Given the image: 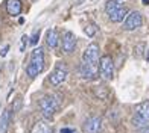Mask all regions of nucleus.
Segmentation results:
<instances>
[{
  "mask_svg": "<svg viewBox=\"0 0 149 133\" xmlns=\"http://www.w3.org/2000/svg\"><path fill=\"white\" fill-rule=\"evenodd\" d=\"M8 51H9V45H5V47L0 50V56H2V58L6 56V53H8Z\"/></svg>",
  "mask_w": 149,
  "mask_h": 133,
  "instance_id": "nucleus-19",
  "label": "nucleus"
},
{
  "mask_svg": "<svg viewBox=\"0 0 149 133\" xmlns=\"http://www.w3.org/2000/svg\"><path fill=\"white\" fill-rule=\"evenodd\" d=\"M135 115H139L141 119H145V121L149 124V100L141 101L137 108H135Z\"/></svg>",
  "mask_w": 149,
  "mask_h": 133,
  "instance_id": "nucleus-11",
  "label": "nucleus"
},
{
  "mask_svg": "<svg viewBox=\"0 0 149 133\" xmlns=\"http://www.w3.org/2000/svg\"><path fill=\"white\" fill-rule=\"evenodd\" d=\"M143 24V17L139 11H131L130 14H126V18L123 21V29L125 30H135Z\"/></svg>",
  "mask_w": 149,
  "mask_h": 133,
  "instance_id": "nucleus-6",
  "label": "nucleus"
},
{
  "mask_svg": "<svg viewBox=\"0 0 149 133\" xmlns=\"http://www.w3.org/2000/svg\"><path fill=\"white\" fill-rule=\"evenodd\" d=\"M67 74H69V70H67L65 64H64V62H58L56 66H55V70H53L52 74H50V83H52L53 86L61 85V83L65 80Z\"/></svg>",
  "mask_w": 149,
  "mask_h": 133,
  "instance_id": "nucleus-7",
  "label": "nucleus"
},
{
  "mask_svg": "<svg viewBox=\"0 0 149 133\" xmlns=\"http://www.w3.org/2000/svg\"><path fill=\"white\" fill-rule=\"evenodd\" d=\"M44 70V53L43 49H33L32 50V55H31V62L29 65L26 66V74H28L31 79L37 77L40 73Z\"/></svg>",
  "mask_w": 149,
  "mask_h": 133,
  "instance_id": "nucleus-2",
  "label": "nucleus"
},
{
  "mask_svg": "<svg viewBox=\"0 0 149 133\" xmlns=\"http://www.w3.org/2000/svg\"><path fill=\"white\" fill-rule=\"evenodd\" d=\"M6 11L12 17L20 15V12H22V2L20 0H8L6 2Z\"/></svg>",
  "mask_w": 149,
  "mask_h": 133,
  "instance_id": "nucleus-10",
  "label": "nucleus"
},
{
  "mask_svg": "<svg viewBox=\"0 0 149 133\" xmlns=\"http://www.w3.org/2000/svg\"><path fill=\"white\" fill-rule=\"evenodd\" d=\"M38 36H40V30L33 33V36L31 38V44H32V45H35V44L38 43Z\"/></svg>",
  "mask_w": 149,
  "mask_h": 133,
  "instance_id": "nucleus-18",
  "label": "nucleus"
},
{
  "mask_svg": "<svg viewBox=\"0 0 149 133\" xmlns=\"http://www.w3.org/2000/svg\"><path fill=\"white\" fill-rule=\"evenodd\" d=\"M102 130V119L99 117H90L84 123V132L85 133H100Z\"/></svg>",
  "mask_w": 149,
  "mask_h": 133,
  "instance_id": "nucleus-8",
  "label": "nucleus"
},
{
  "mask_svg": "<svg viewBox=\"0 0 149 133\" xmlns=\"http://www.w3.org/2000/svg\"><path fill=\"white\" fill-rule=\"evenodd\" d=\"M26 43H28V36L23 35V36H22V51L24 50V45H26Z\"/></svg>",
  "mask_w": 149,
  "mask_h": 133,
  "instance_id": "nucleus-20",
  "label": "nucleus"
},
{
  "mask_svg": "<svg viewBox=\"0 0 149 133\" xmlns=\"http://www.w3.org/2000/svg\"><path fill=\"white\" fill-rule=\"evenodd\" d=\"M31 133H53V129H52V125L49 123H46V121H37L35 124H33Z\"/></svg>",
  "mask_w": 149,
  "mask_h": 133,
  "instance_id": "nucleus-12",
  "label": "nucleus"
},
{
  "mask_svg": "<svg viewBox=\"0 0 149 133\" xmlns=\"http://www.w3.org/2000/svg\"><path fill=\"white\" fill-rule=\"evenodd\" d=\"M99 45L90 44L82 53V64H81V74L87 80H91L97 76L99 65Z\"/></svg>",
  "mask_w": 149,
  "mask_h": 133,
  "instance_id": "nucleus-1",
  "label": "nucleus"
},
{
  "mask_svg": "<svg viewBox=\"0 0 149 133\" xmlns=\"http://www.w3.org/2000/svg\"><path fill=\"white\" fill-rule=\"evenodd\" d=\"M96 26H94V24H88V26H87V27L84 29V32L87 33V36H90V38H93L94 35H96Z\"/></svg>",
  "mask_w": 149,
  "mask_h": 133,
  "instance_id": "nucleus-17",
  "label": "nucleus"
},
{
  "mask_svg": "<svg viewBox=\"0 0 149 133\" xmlns=\"http://www.w3.org/2000/svg\"><path fill=\"white\" fill-rule=\"evenodd\" d=\"M116 2H119V0H116Z\"/></svg>",
  "mask_w": 149,
  "mask_h": 133,
  "instance_id": "nucleus-24",
  "label": "nucleus"
},
{
  "mask_svg": "<svg viewBox=\"0 0 149 133\" xmlns=\"http://www.w3.org/2000/svg\"><path fill=\"white\" fill-rule=\"evenodd\" d=\"M46 43L50 49H55L58 45V32L55 29H49L47 30V35H46Z\"/></svg>",
  "mask_w": 149,
  "mask_h": 133,
  "instance_id": "nucleus-13",
  "label": "nucleus"
},
{
  "mask_svg": "<svg viewBox=\"0 0 149 133\" xmlns=\"http://www.w3.org/2000/svg\"><path fill=\"white\" fill-rule=\"evenodd\" d=\"M40 109H41V114L44 115V118H52L58 109V103H56L55 97L44 95L40 100Z\"/></svg>",
  "mask_w": 149,
  "mask_h": 133,
  "instance_id": "nucleus-5",
  "label": "nucleus"
},
{
  "mask_svg": "<svg viewBox=\"0 0 149 133\" xmlns=\"http://www.w3.org/2000/svg\"><path fill=\"white\" fill-rule=\"evenodd\" d=\"M59 133H74L72 129H63V130H61Z\"/></svg>",
  "mask_w": 149,
  "mask_h": 133,
  "instance_id": "nucleus-22",
  "label": "nucleus"
},
{
  "mask_svg": "<svg viewBox=\"0 0 149 133\" xmlns=\"http://www.w3.org/2000/svg\"><path fill=\"white\" fill-rule=\"evenodd\" d=\"M105 11L108 14V18H110L113 23L123 21V18L128 14V11H126L125 6H122L119 2H116V0H108L107 5H105Z\"/></svg>",
  "mask_w": 149,
  "mask_h": 133,
  "instance_id": "nucleus-3",
  "label": "nucleus"
},
{
  "mask_svg": "<svg viewBox=\"0 0 149 133\" xmlns=\"http://www.w3.org/2000/svg\"><path fill=\"white\" fill-rule=\"evenodd\" d=\"M141 3H143V5H146V6H148V5H149V0H141Z\"/></svg>",
  "mask_w": 149,
  "mask_h": 133,
  "instance_id": "nucleus-23",
  "label": "nucleus"
},
{
  "mask_svg": "<svg viewBox=\"0 0 149 133\" xmlns=\"http://www.w3.org/2000/svg\"><path fill=\"white\" fill-rule=\"evenodd\" d=\"M132 125L134 127H137V129H143V127H146V125H149L145 119H141L139 115H135L134 118H132Z\"/></svg>",
  "mask_w": 149,
  "mask_h": 133,
  "instance_id": "nucleus-15",
  "label": "nucleus"
},
{
  "mask_svg": "<svg viewBox=\"0 0 149 133\" xmlns=\"http://www.w3.org/2000/svg\"><path fill=\"white\" fill-rule=\"evenodd\" d=\"M145 49H148V45H146L145 43L137 44V45H135V56L141 58V56H143V53H145Z\"/></svg>",
  "mask_w": 149,
  "mask_h": 133,
  "instance_id": "nucleus-16",
  "label": "nucleus"
},
{
  "mask_svg": "<svg viewBox=\"0 0 149 133\" xmlns=\"http://www.w3.org/2000/svg\"><path fill=\"white\" fill-rule=\"evenodd\" d=\"M9 121H11V110H3L2 117H0V133H5L8 130V125H9Z\"/></svg>",
  "mask_w": 149,
  "mask_h": 133,
  "instance_id": "nucleus-14",
  "label": "nucleus"
},
{
  "mask_svg": "<svg viewBox=\"0 0 149 133\" xmlns=\"http://www.w3.org/2000/svg\"><path fill=\"white\" fill-rule=\"evenodd\" d=\"M76 49V35L70 30H65L63 33V50L65 53H72Z\"/></svg>",
  "mask_w": 149,
  "mask_h": 133,
  "instance_id": "nucleus-9",
  "label": "nucleus"
},
{
  "mask_svg": "<svg viewBox=\"0 0 149 133\" xmlns=\"http://www.w3.org/2000/svg\"><path fill=\"white\" fill-rule=\"evenodd\" d=\"M97 71L100 73V77L105 79V80H111L114 76V64L111 56H102L99 59V65H97Z\"/></svg>",
  "mask_w": 149,
  "mask_h": 133,
  "instance_id": "nucleus-4",
  "label": "nucleus"
},
{
  "mask_svg": "<svg viewBox=\"0 0 149 133\" xmlns=\"http://www.w3.org/2000/svg\"><path fill=\"white\" fill-rule=\"evenodd\" d=\"M140 133H149V125H146V127L140 129Z\"/></svg>",
  "mask_w": 149,
  "mask_h": 133,
  "instance_id": "nucleus-21",
  "label": "nucleus"
}]
</instances>
